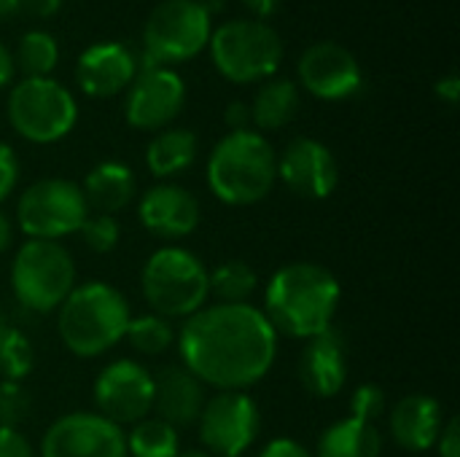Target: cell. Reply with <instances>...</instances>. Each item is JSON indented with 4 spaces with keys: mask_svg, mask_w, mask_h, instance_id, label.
<instances>
[{
    "mask_svg": "<svg viewBox=\"0 0 460 457\" xmlns=\"http://www.w3.org/2000/svg\"><path fill=\"white\" fill-rule=\"evenodd\" d=\"M278 331L253 304H205L183 321L175 347L181 366L205 388L248 391L278 358Z\"/></svg>",
    "mask_w": 460,
    "mask_h": 457,
    "instance_id": "cell-1",
    "label": "cell"
},
{
    "mask_svg": "<svg viewBox=\"0 0 460 457\" xmlns=\"http://www.w3.org/2000/svg\"><path fill=\"white\" fill-rule=\"evenodd\" d=\"M340 299L342 288L332 269L315 261H294L270 277L261 312L278 337L307 342L334 326Z\"/></svg>",
    "mask_w": 460,
    "mask_h": 457,
    "instance_id": "cell-2",
    "label": "cell"
},
{
    "mask_svg": "<svg viewBox=\"0 0 460 457\" xmlns=\"http://www.w3.org/2000/svg\"><path fill=\"white\" fill-rule=\"evenodd\" d=\"M129 321L132 310L127 296L105 280L78 283L57 307V334L78 358H97L116 347Z\"/></svg>",
    "mask_w": 460,
    "mask_h": 457,
    "instance_id": "cell-3",
    "label": "cell"
},
{
    "mask_svg": "<svg viewBox=\"0 0 460 457\" xmlns=\"http://www.w3.org/2000/svg\"><path fill=\"white\" fill-rule=\"evenodd\" d=\"M275 180L278 154L256 129L224 135L208 156V186L224 205H256L267 199Z\"/></svg>",
    "mask_w": 460,
    "mask_h": 457,
    "instance_id": "cell-4",
    "label": "cell"
},
{
    "mask_svg": "<svg viewBox=\"0 0 460 457\" xmlns=\"http://www.w3.org/2000/svg\"><path fill=\"white\" fill-rule=\"evenodd\" d=\"M143 299L167 321H186L210 299L208 267L181 245H164L148 256L140 272Z\"/></svg>",
    "mask_w": 460,
    "mask_h": 457,
    "instance_id": "cell-5",
    "label": "cell"
},
{
    "mask_svg": "<svg viewBox=\"0 0 460 457\" xmlns=\"http://www.w3.org/2000/svg\"><path fill=\"white\" fill-rule=\"evenodd\" d=\"M11 288L24 310L38 315L57 312L75 288L70 250L54 240H24L11 264Z\"/></svg>",
    "mask_w": 460,
    "mask_h": 457,
    "instance_id": "cell-6",
    "label": "cell"
},
{
    "mask_svg": "<svg viewBox=\"0 0 460 457\" xmlns=\"http://www.w3.org/2000/svg\"><path fill=\"white\" fill-rule=\"evenodd\" d=\"M208 43L213 65L234 83L272 78L283 62V40L261 19H232L213 30Z\"/></svg>",
    "mask_w": 460,
    "mask_h": 457,
    "instance_id": "cell-7",
    "label": "cell"
},
{
    "mask_svg": "<svg viewBox=\"0 0 460 457\" xmlns=\"http://www.w3.org/2000/svg\"><path fill=\"white\" fill-rule=\"evenodd\" d=\"M78 119V105L67 86L54 78H22L8 94V121L30 143L62 140Z\"/></svg>",
    "mask_w": 460,
    "mask_h": 457,
    "instance_id": "cell-8",
    "label": "cell"
},
{
    "mask_svg": "<svg viewBox=\"0 0 460 457\" xmlns=\"http://www.w3.org/2000/svg\"><path fill=\"white\" fill-rule=\"evenodd\" d=\"M89 205L78 183L67 178H40L16 202V224L27 240H54L78 234Z\"/></svg>",
    "mask_w": 460,
    "mask_h": 457,
    "instance_id": "cell-9",
    "label": "cell"
},
{
    "mask_svg": "<svg viewBox=\"0 0 460 457\" xmlns=\"http://www.w3.org/2000/svg\"><path fill=\"white\" fill-rule=\"evenodd\" d=\"M210 32V13L199 5V0H164L146 22L143 54L159 67L189 62L208 46Z\"/></svg>",
    "mask_w": 460,
    "mask_h": 457,
    "instance_id": "cell-10",
    "label": "cell"
},
{
    "mask_svg": "<svg viewBox=\"0 0 460 457\" xmlns=\"http://www.w3.org/2000/svg\"><path fill=\"white\" fill-rule=\"evenodd\" d=\"M197 428L208 455H245L261 434V412L245 391H218L205 401Z\"/></svg>",
    "mask_w": 460,
    "mask_h": 457,
    "instance_id": "cell-11",
    "label": "cell"
},
{
    "mask_svg": "<svg viewBox=\"0 0 460 457\" xmlns=\"http://www.w3.org/2000/svg\"><path fill=\"white\" fill-rule=\"evenodd\" d=\"M94 407L116 426L140 423L154 409V374L132 358L108 364L94 380Z\"/></svg>",
    "mask_w": 460,
    "mask_h": 457,
    "instance_id": "cell-12",
    "label": "cell"
},
{
    "mask_svg": "<svg viewBox=\"0 0 460 457\" xmlns=\"http://www.w3.org/2000/svg\"><path fill=\"white\" fill-rule=\"evenodd\" d=\"M38 457H127V442L121 426L102 415L70 412L46 428Z\"/></svg>",
    "mask_w": 460,
    "mask_h": 457,
    "instance_id": "cell-13",
    "label": "cell"
},
{
    "mask_svg": "<svg viewBox=\"0 0 460 457\" xmlns=\"http://www.w3.org/2000/svg\"><path fill=\"white\" fill-rule=\"evenodd\" d=\"M186 102V83L170 67H151L140 70L129 83L124 116L127 124L143 132H159L183 110Z\"/></svg>",
    "mask_w": 460,
    "mask_h": 457,
    "instance_id": "cell-14",
    "label": "cell"
},
{
    "mask_svg": "<svg viewBox=\"0 0 460 457\" xmlns=\"http://www.w3.org/2000/svg\"><path fill=\"white\" fill-rule=\"evenodd\" d=\"M278 180H283L291 194L321 202L334 194L340 183V167L332 148H326L321 140L296 137L278 156Z\"/></svg>",
    "mask_w": 460,
    "mask_h": 457,
    "instance_id": "cell-15",
    "label": "cell"
},
{
    "mask_svg": "<svg viewBox=\"0 0 460 457\" xmlns=\"http://www.w3.org/2000/svg\"><path fill=\"white\" fill-rule=\"evenodd\" d=\"M299 81L318 100H348L361 89V65L350 48L321 40L310 46L299 59Z\"/></svg>",
    "mask_w": 460,
    "mask_h": 457,
    "instance_id": "cell-16",
    "label": "cell"
},
{
    "mask_svg": "<svg viewBox=\"0 0 460 457\" xmlns=\"http://www.w3.org/2000/svg\"><path fill=\"white\" fill-rule=\"evenodd\" d=\"M137 215L140 224L159 240L189 237L202 221L199 199L178 183H156L148 189L140 197Z\"/></svg>",
    "mask_w": 460,
    "mask_h": 457,
    "instance_id": "cell-17",
    "label": "cell"
},
{
    "mask_svg": "<svg viewBox=\"0 0 460 457\" xmlns=\"http://www.w3.org/2000/svg\"><path fill=\"white\" fill-rule=\"evenodd\" d=\"M348 339L340 329H326L323 334L305 342L299 353V380L307 393L318 399H332L348 385Z\"/></svg>",
    "mask_w": 460,
    "mask_h": 457,
    "instance_id": "cell-18",
    "label": "cell"
},
{
    "mask_svg": "<svg viewBox=\"0 0 460 457\" xmlns=\"http://www.w3.org/2000/svg\"><path fill=\"white\" fill-rule=\"evenodd\" d=\"M137 75V57L124 43H94L75 65V81L89 97H113Z\"/></svg>",
    "mask_w": 460,
    "mask_h": 457,
    "instance_id": "cell-19",
    "label": "cell"
},
{
    "mask_svg": "<svg viewBox=\"0 0 460 457\" xmlns=\"http://www.w3.org/2000/svg\"><path fill=\"white\" fill-rule=\"evenodd\" d=\"M205 385L183 366H164L154 374V417L164 420L175 431L197 426L205 407Z\"/></svg>",
    "mask_w": 460,
    "mask_h": 457,
    "instance_id": "cell-20",
    "label": "cell"
},
{
    "mask_svg": "<svg viewBox=\"0 0 460 457\" xmlns=\"http://www.w3.org/2000/svg\"><path fill=\"white\" fill-rule=\"evenodd\" d=\"M445 426L442 404L426 393H412L396 401L388 415V431L394 442L407 453H429L434 450Z\"/></svg>",
    "mask_w": 460,
    "mask_h": 457,
    "instance_id": "cell-21",
    "label": "cell"
},
{
    "mask_svg": "<svg viewBox=\"0 0 460 457\" xmlns=\"http://www.w3.org/2000/svg\"><path fill=\"white\" fill-rule=\"evenodd\" d=\"M81 191L89 213L116 215L135 199V172L124 162H100L86 172Z\"/></svg>",
    "mask_w": 460,
    "mask_h": 457,
    "instance_id": "cell-22",
    "label": "cell"
},
{
    "mask_svg": "<svg viewBox=\"0 0 460 457\" xmlns=\"http://www.w3.org/2000/svg\"><path fill=\"white\" fill-rule=\"evenodd\" d=\"M383 434L375 423L358 417H342L323 428L315 444V457H380Z\"/></svg>",
    "mask_w": 460,
    "mask_h": 457,
    "instance_id": "cell-23",
    "label": "cell"
},
{
    "mask_svg": "<svg viewBox=\"0 0 460 457\" xmlns=\"http://www.w3.org/2000/svg\"><path fill=\"white\" fill-rule=\"evenodd\" d=\"M197 159V135L191 129L170 127L159 129V135L146 148V167L154 178L170 180L189 170Z\"/></svg>",
    "mask_w": 460,
    "mask_h": 457,
    "instance_id": "cell-24",
    "label": "cell"
},
{
    "mask_svg": "<svg viewBox=\"0 0 460 457\" xmlns=\"http://www.w3.org/2000/svg\"><path fill=\"white\" fill-rule=\"evenodd\" d=\"M296 110H299L296 83L288 78H272L256 92L253 105H251V121L256 124V129L272 132L294 121Z\"/></svg>",
    "mask_w": 460,
    "mask_h": 457,
    "instance_id": "cell-25",
    "label": "cell"
},
{
    "mask_svg": "<svg viewBox=\"0 0 460 457\" xmlns=\"http://www.w3.org/2000/svg\"><path fill=\"white\" fill-rule=\"evenodd\" d=\"M127 457H175L181 453V434L159 417H143L127 434Z\"/></svg>",
    "mask_w": 460,
    "mask_h": 457,
    "instance_id": "cell-26",
    "label": "cell"
},
{
    "mask_svg": "<svg viewBox=\"0 0 460 457\" xmlns=\"http://www.w3.org/2000/svg\"><path fill=\"white\" fill-rule=\"evenodd\" d=\"M208 286L216 304H248L259 288V275L251 264L232 259L208 272Z\"/></svg>",
    "mask_w": 460,
    "mask_h": 457,
    "instance_id": "cell-27",
    "label": "cell"
},
{
    "mask_svg": "<svg viewBox=\"0 0 460 457\" xmlns=\"http://www.w3.org/2000/svg\"><path fill=\"white\" fill-rule=\"evenodd\" d=\"M124 339L132 345V350L143 353V356H162L170 347H175L178 331L172 326V321L156 315V312H146V315H132Z\"/></svg>",
    "mask_w": 460,
    "mask_h": 457,
    "instance_id": "cell-28",
    "label": "cell"
},
{
    "mask_svg": "<svg viewBox=\"0 0 460 457\" xmlns=\"http://www.w3.org/2000/svg\"><path fill=\"white\" fill-rule=\"evenodd\" d=\"M57 62H59V46L49 32L32 30V32L22 35V40L16 46L13 65H19L24 78H49L51 70L57 67Z\"/></svg>",
    "mask_w": 460,
    "mask_h": 457,
    "instance_id": "cell-29",
    "label": "cell"
},
{
    "mask_svg": "<svg viewBox=\"0 0 460 457\" xmlns=\"http://www.w3.org/2000/svg\"><path fill=\"white\" fill-rule=\"evenodd\" d=\"M35 366V350L30 337L22 329L5 326L3 337H0V374L3 380L11 382H22L24 377H30Z\"/></svg>",
    "mask_w": 460,
    "mask_h": 457,
    "instance_id": "cell-30",
    "label": "cell"
},
{
    "mask_svg": "<svg viewBox=\"0 0 460 457\" xmlns=\"http://www.w3.org/2000/svg\"><path fill=\"white\" fill-rule=\"evenodd\" d=\"M84 245L92 250V253H111L116 250L119 240H121V226L113 215H105V213H89L78 229Z\"/></svg>",
    "mask_w": 460,
    "mask_h": 457,
    "instance_id": "cell-31",
    "label": "cell"
},
{
    "mask_svg": "<svg viewBox=\"0 0 460 457\" xmlns=\"http://www.w3.org/2000/svg\"><path fill=\"white\" fill-rule=\"evenodd\" d=\"M30 407H32V399L22 382H11V380L0 382V426L19 428L27 420Z\"/></svg>",
    "mask_w": 460,
    "mask_h": 457,
    "instance_id": "cell-32",
    "label": "cell"
},
{
    "mask_svg": "<svg viewBox=\"0 0 460 457\" xmlns=\"http://www.w3.org/2000/svg\"><path fill=\"white\" fill-rule=\"evenodd\" d=\"M388 409V399L385 391L375 382H364L353 391L350 396V417L367 420V423H377Z\"/></svg>",
    "mask_w": 460,
    "mask_h": 457,
    "instance_id": "cell-33",
    "label": "cell"
},
{
    "mask_svg": "<svg viewBox=\"0 0 460 457\" xmlns=\"http://www.w3.org/2000/svg\"><path fill=\"white\" fill-rule=\"evenodd\" d=\"M19 180V159L8 143L0 140V205L11 197Z\"/></svg>",
    "mask_w": 460,
    "mask_h": 457,
    "instance_id": "cell-34",
    "label": "cell"
},
{
    "mask_svg": "<svg viewBox=\"0 0 460 457\" xmlns=\"http://www.w3.org/2000/svg\"><path fill=\"white\" fill-rule=\"evenodd\" d=\"M0 457H35V450L19 428L0 426Z\"/></svg>",
    "mask_w": 460,
    "mask_h": 457,
    "instance_id": "cell-35",
    "label": "cell"
},
{
    "mask_svg": "<svg viewBox=\"0 0 460 457\" xmlns=\"http://www.w3.org/2000/svg\"><path fill=\"white\" fill-rule=\"evenodd\" d=\"M437 453L439 457H460V423L458 417H450L442 426V434L437 439Z\"/></svg>",
    "mask_w": 460,
    "mask_h": 457,
    "instance_id": "cell-36",
    "label": "cell"
},
{
    "mask_svg": "<svg viewBox=\"0 0 460 457\" xmlns=\"http://www.w3.org/2000/svg\"><path fill=\"white\" fill-rule=\"evenodd\" d=\"M259 457H313L305 444H299L296 439H272Z\"/></svg>",
    "mask_w": 460,
    "mask_h": 457,
    "instance_id": "cell-37",
    "label": "cell"
},
{
    "mask_svg": "<svg viewBox=\"0 0 460 457\" xmlns=\"http://www.w3.org/2000/svg\"><path fill=\"white\" fill-rule=\"evenodd\" d=\"M226 124L232 132H243V129H251V105L248 102H232L224 113Z\"/></svg>",
    "mask_w": 460,
    "mask_h": 457,
    "instance_id": "cell-38",
    "label": "cell"
},
{
    "mask_svg": "<svg viewBox=\"0 0 460 457\" xmlns=\"http://www.w3.org/2000/svg\"><path fill=\"white\" fill-rule=\"evenodd\" d=\"M62 0H19V13H30L38 19L54 16L59 11Z\"/></svg>",
    "mask_w": 460,
    "mask_h": 457,
    "instance_id": "cell-39",
    "label": "cell"
},
{
    "mask_svg": "<svg viewBox=\"0 0 460 457\" xmlns=\"http://www.w3.org/2000/svg\"><path fill=\"white\" fill-rule=\"evenodd\" d=\"M434 92H437V97H439V100H445L447 105H456L460 97V78L456 75V73H450V75L439 78V81H437V86H434Z\"/></svg>",
    "mask_w": 460,
    "mask_h": 457,
    "instance_id": "cell-40",
    "label": "cell"
},
{
    "mask_svg": "<svg viewBox=\"0 0 460 457\" xmlns=\"http://www.w3.org/2000/svg\"><path fill=\"white\" fill-rule=\"evenodd\" d=\"M243 5H245L251 13H256L259 19H267V16H272V13L278 11L280 0H243Z\"/></svg>",
    "mask_w": 460,
    "mask_h": 457,
    "instance_id": "cell-41",
    "label": "cell"
},
{
    "mask_svg": "<svg viewBox=\"0 0 460 457\" xmlns=\"http://www.w3.org/2000/svg\"><path fill=\"white\" fill-rule=\"evenodd\" d=\"M13 245V224L8 218V213L0 207V256Z\"/></svg>",
    "mask_w": 460,
    "mask_h": 457,
    "instance_id": "cell-42",
    "label": "cell"
},
{
    "mask_svg": "<svg viewBox=\"0 0 460 457\" xmlns=\"http://www.w3.org/2000/svg\"><path fill=\"white\" fill-rule=\"evenodd\" d=\"M13 54L0 43V89L5 86V83H11V78H13Z\"/></svg>",
    "mask_w": 460,
    "mask_h": 457,
    "instance_id": "cell-43",
    "label": "cell"
},
{
    "mask_svg": "<svg viewBox=\"0 0 460 457\" xmlns=\"http://www.w3.org/2000/svg\"><path fill=\"white\" fill-rule=\"evenodd\" d=\"M19 13V0H0V19Z\"/></svg>",
    "mask_w": 460,
    "mask_h": 457,
    "instance_id": "cell-44",
    "label": "cell"
},
{
    "mask_svg": "<svg viewBox=\"0 0 460 457\" xmlns=\"http://www.w3.org/2000/svg\"><path fill=\"white\" fill-rule=\"evenodd\" d=\"M224 3L226 0H199V5L208 11V13H213V11H218V8H224Z\"/></svg>",
    "mask_w": 460,
    "mask_h": 457,
    "instance_id": "cell-45",
    "label": "cell"
},
{
    "mask_svg": "<svg viewBox=\"0 0 460 457\" xmlns=\"http://www.w3.org/2000/svg\"><path fill=\"white\" fill-rule=\"evenodd\" d=\"M175 457H210L208 453H199V450H189V453H178Z\"/></svg>",
    "mask_w": 460,
    "mask_h": 457,
    "instance_id": "cell-46",
    "label": "cell"
},
{
    "mask_svg": "<svg viewBox=\"0 0 460 457\" xmlns=\"http://www.w3.org/2000/svg\"><path fill=\"white\" fill-rule=\"evenodd\" d=\"M5 326H8V323H5V315L0 312V337H3V331H5Z\"/></svg>",
    "mask_w": 460,
    "mask_h": 457,
    "instance_id": "cell-47",
    "label": "cell"
},
{
    "mask_svg": "<svg viewBox=\"0 0 460 457\" xmlns=\"http://www.w3.org/2000/svg\"><path fill=\"white\" fill-rule=\"evenodd\" d=\"M232 457H243V455H232Z\"/></svg>",
    "mask_w": 460,
    "mask_h": 457,
    "instance_id": "cell-48",
    "label": "cell"
}]
</instances>
